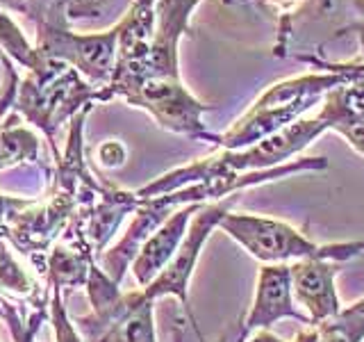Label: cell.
Returning <instances> with one entry per match:
<instances>
[{"instance_id": "16", "label": "cell", "mask_w": 364, "mask_h": 342, "mask_svg": "<svg viewBox=\"0 0 364 342\" xmlns=\"http://www.w3.org/2000/svg\"><path fill=\"white\" fill-rule=\"evenodd\" d=\"M55 328H57V336H60V342H77L75 333H73V328L71 324L66 322V317H64V311H62V304H60V296H55Z\"/></svg>"}, {"instance_id": "17", "label": "cell", "mask_w": 364, "mask_h": 342, "mask_svg": "<svg viewBox=\"0 0 364 342\" xmlns=\"http://www.w3.org/2000/svg\"><path fill=\"white\" fill-rule=\"evenodd\" d=\"M248 342H284L282 338H278V336H273L269 328H259L257 333L250 338Z\"/></svg>"}, {"instance_id": "3", "label": "cell", "mask_w": 364, "mask_h": 342, "mask_svg": "<svg viewBox=\"0 0 364 342\" xmlns=\"http://www.w3.org/2000/svg\"><path fill=\"white\" fill-rule=\"evenodd\" d=\"M219 226L232 239H237L250 256L262 260L264 265H280V262L289 260L348 262L364 254V239H358V242L316 244L312 239H307L299 228H294L287 222L271 219V217L228 212Z\"/></svg>"}, {"instance_id": "2", "label": "cell", "mask_w": 364, "mask_h": 342, "mask_svg": "<svg viewBox=\"0 0 364 342\" xmlns=\"http://www.w3.org/2000/svg\"><path fill=\"white\" fill-rule=\"evenodd\" d=\"M96 100H100V87L91 85L71 64L43 55L41 62L21 78L14 105L55 144L57 128Z\"/></svg>"}, {"instance_id": "20", "label": "cell", "mask_w": 364, "mask_h": 342, "mask_svg": "<svg viewBox=\"0 0 364 342\" xmlns=\"http://www.w3.org/2000/svg\"><path fill=\"white\" fill-rule=\"evenodd\" d=\"M39 317H34V322H37ZM32 322V326L28 328V331H23V336H21V342H34L32 338H34V328H37V324Z\"/></svg>"}, {"instance_id": "7", "label": "cell", "mask_w": 364, "mask_h": 342, "mask_svg": "<svg viewBox=\"0 0 364 342\" xmlns=\"http://www.w3.org/2000/svg\"><path fill=\"white\" fill-rule=\"evenodd\" d=\"M296 319L301 324H310V317L305 311H299V306L294 301V290H291V265L280 262V265H264L259 269L257 276V288H255V299L253 308H250L248 317L242 324L244 338L250 331L259 328H271L280 319Z\"/></svg>"}, {"instance_id": "9", "label": "cell", "mask_w": 364, "mask_h": 342, "mask_svg": "<svg viewBox=\"0 0 364 342\" xmlns=\"http://www.w3.org/2000/svg\"><path fill=\"white\" fill-rule=\"evenodd\" d=\"M318 98L321 96L301 98L289 103V105H264V103L257 100L230 130L223 135H214V144H219L225 151H239V148L253 146L276 135L284 125L294 123L305 110H310L314 103H318Z\"/></svg>"}, {"instance_id": "11", "label": "cell", "mask_w": 364, "mask_h": 342, "mask_svg": "<svg viewBox=\"0 0 364 342\" xmlns=\"http://www.w3.org/2000/svg\"><path fill=\"white\" fill-rule=\"evenodd\" d=\"M132 0H26L21 14H60L68 26L82 21H102L128 11Z\"/></svg>"}, {"instance_id": "12", "label": "cell", "mask_w": 364, "mask_h": 342, "mask_svg": "<svg viewBox=\"0 0 364 342\" xmlns=\"http://www.w3.org/2000/svg\"><path fill=\"white\" fill-rule=\"evenodd\" d=\"M339 87L328 91L323 110L318 112L316 117L328 125V130L339 133L358 153L364 155V117L348 108V103L341 96Z\"/></svg>"}, {"instance_id": "5", "label": "cell", "mask_w": 364, "mask_h": 342, "mask_svg": "<svg viewBox=\"0 0 364 342\" xmlns=\"http://www.w3.org/2000/svg\"><path fill=\"white\" fill-rule=\"evenodd\" d=\"M237 203V197H228L225 201L219 203H208V205H200V210L193 217V222L189 226V231L182 239L180 249L176 251V256L171 258L168 265L159 271V276L144 288V294L148 299H159V296H176V299L185 306L187 315L189 313V296H187V288H189V276L193 267H196V260L200 256V249L205 244L208 235L214 231L216 226L221 224L223 217L230 212V208Z\"/></svg>"}, {"instance_id": "19", "label": "cell", "mask_w": 364, "mask_h": 342, "mask_svg": "<svg viewBox=\"0 0 364 342\" xmlns=\"http://www.w3.org/2000/svg\"><path fill=\"white\" fill-rule=\"evenodd\" d=\"M23 3L26 0H0V9H11V11H21V7H23Z\"/></svg>"}, {"instance_id": "13", "label": "cell", "mask_w": 364, "mask_h": 342, "mask_svg": "<svg viewBox=\"0 0 364 342\" xmlns=\"http://www.w3.org/2000/svg\"><path fill=\"white\" fill-rule=\"evenodd\" d=\"M364 340V296L360 301L316 326V342H362Z\"/></svg>"}, {"instance_id": "8", "label": "cell", "mask_w": 364, "mask_h": 342, "mask_svg": "<svg viewBox=\"0 0 364 342\" xmlns=\"http://www.w3.org/2000/svg\"><path fill=\"white\" fill-rule=\"evenodd\" d=\"M335 276L337 262L330 260H299L291 265L294 301L305 308L312 326H318L341 311Z\"/></svg>"}, {"instance_id": "4", "label": "cell", "mask_w": 364, "mask_h": 342, "mask_svg": "<svg viewBox=\"0 0 364 342\" xmlns=\"http://www.w3.org/2000/svg\"><path fill=\"white\" fill-rule=\"evenodd\" d=\"M30 21L37 28V48L77 68L91 85L107 87L117 64L119 26L105 32H73L60 14H34Z\"/></svg>"}, {"instance_id": "1", "label": "cell", "mask_w": 364, "mask_h": 342, "mask_svg": "<svg viewBox=\"0 0 364 342\" xmlns=\"http://www.w3.org/2000/svg\"><path fill=\"white\" fill-rule=\"evenodd\" d=\"M328 125L314 117V119H301L289 125H284L276 135L267 137L253 146L239 148V151H225L210 157H203L198 162L180 167L176 171H168L162 178H157L151 185L141 187L136 192L139 199H153L162 194L176 192L191 182H200L216 176H237V174H250V171H264L289 162V157L310 146L318 135L326 133Z\"/></svg>"}, {"instance_id": "6", "label": "cell", "mask_w": 364, "mask_h": 342, "mask_svg": "<svg viewBox=\"0 0 364 342\" xmlns=\"http://www.w3.org/2000/svg\"><path fill=\"white\" fill-rule=\"evenodd\" d=\"M200 0H155V37L151 57L141 64L117 62L109 80L139 76H178V41L189 28V16Z\"/></svg>"}, {"instance_id": "18", "label": "cell", "mask_w": 364, "mask_h": 342, "mask_svg": "<svg viewBox=\"0 0 364 342\" xmlns=\"http://www.w3.org/2000/svg\"><path fill=\"white\" fill-rule=\"evenodd\" d=\"M294 342H316V326L299 331V333H296V338H294Z\"/></svg>"}, {"instance_id": "15", "label": "cell", "mask_w": 364, "mask_h": 342, "mask_svg": "<svg viewBox=\"0 0 364 342\" xmlns=\"http://www.w3.org/2000/svg\"><path fill=\"white\" fill-rule=\"evenodd\" d=\"M98 157L105 167H121L125 162V148L119 142H105L98 148Z\"/></svg>"}, {"instance_id": "14", "label": "cell", "mask_w": 364, "mask_h": 342, "mask_svg": "<svg viewBox=\"0 0 364 342\" xmlns=\"http://www.w3.org/2000/svg\"><path fill=\"white\" fill-rule=\"evenodd\" d=\"M39 153V140L21 125H7L0 130V169L16 165L21 160L34 162Z\"/></svg>"}, {"instance_id": "21", "label": "cell", "mask_w": 364, "mask_h": 342, "mask_svg": "<svg viewBox=\"0 0 364 342\" xmlns=\"http://www.w3.org/2000/svg\"><path fill=\"white\" fill-rule=\"evenodd\" d=\"M219 342H221V340H219Z\"/></svg>"}, {"instance_id": "10", "label": "cell", "mask_w": 364, "mask_h": 342, "mask_svg": "<svg viewBox=\"0 0 364 342\" xmlns=\"http://www.w3.org/2000/svg\"><path fill=\"white\" fill-rule=\"evenodd\" d=\"M200 205L205 203H193V205H185V208L176 210L146 239L132 262V271L136 281H139V285H144V288L151 285L159 276V271L171 262V258L176 256V251L180 249L182 239L187 235L189 219L200 210Z\"/></svg>"}]
</instances>
